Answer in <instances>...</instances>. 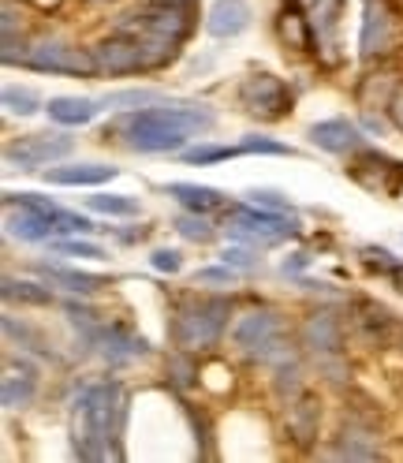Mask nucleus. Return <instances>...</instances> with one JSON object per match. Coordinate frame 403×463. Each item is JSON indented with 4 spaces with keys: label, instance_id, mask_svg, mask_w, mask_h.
I'll return each instance as SVG.
<instances>
[{
    "label": "nucleus",
    "instance_id": "f257e3e1",
    "mask_svg": "<svg viewBox=\"0 0 403 463\" xmlns=\"http://www.w3.org/2000/svg\"><path fill=\"white\" fill-rule=\"evenodd\" d=\"M217 124V112L198 101H164L120 112L112 135L124 138L135 154H183L191 135H206Z\"/></svg>",
    "mask_w": 403,
    "mask_h": 463
},
{
    "label": "nucleus",
    "instance_id": "f03ea898",
    "mask_svg": "<svg viewBox=\"0 0 403 463\" xmlns=\"http://www.w3.org/2000/svg\"><path fill=\"white\" fill-rule=\"evenodd\" d=\"M127 419V392L120 382H94L82 385L71 403V438L79 459H120V449H112L124 433Z\"/></svg>",
    "mask_w": 403,
    "mask_h": 463
},
{
    "label": "nucleus",
    "instance_id": "7ed1b4c3",
    "mask_svg": "<svg viewBox=\"0 0 403 463\" xmlns=\"http://www.w3.org/2000/svg\"><path fill=\"white\" fill-rule=\"evenodd\" d=\"M228 317H232V299L228 296H187L172 314L168 336L180 352H213L228 333Z\"/></svg>",
    "mask_w": 403,
    "mask_h": 463
},
{
    "label": "nucleus",
    "instance_id": "20e7f679",
    "mask_svg": "<svg viewBox=\"0 0 403 463\" xmlns=\"http://www.w3.org/2000/svg\"><path fill=\"white\" fill-rule=\"evenodd\" d=\"M23 68H31L38 75H71V79H94L98 61H94V49H82L68 38H56V34H42L31 38V49H26V61Z\"/></svg>",
    "mask_w": 403,
    "mask_h": 463
},
{
    "label": "nucleus",
    "instance_id": "39448f33",
    "mask_svg": "<svg viewBox=\"0 0 403 463\" xmlns=\"http://www.w3.org/2000/svg\"><path fill=\"white\" fill-rule=\"evenodd\" d=\"M194 15L198 12H180V8H164V5H146L138 12H127L112 23V31L120 34H157V38H172V42H187L194 34Z\"/></svg>",
    "mask_w": 403,
    "mask_h": 463
},
{
    "label": "nucleus",
    "instance_id": "423d86ee",
    "mask_svg": "<svg viewBox=\"0 0 403 463\" xmlns=\"http://www.w3.org/2000/svg\"><path fill=\"white\" fill-rule=\"evenodd\" d=\"M403 34V15L392 0H366L362 5V31H359V56L362 61H381L396 49Z\"/></svg>",
    "mask_w": 403,
    "mask_h": 463
},
{
    "label": "nucleus",
    "instance_id": "0eeeda50",
    "mask_svg": "<svg viewBox=\"0 0 403 463\" xmlns=\"http://www.w3.org/2000/svg\"><path fill=\"white\" fill-rule=\"evenodd\" d=\"M71 150L75 142L68 135H26L5 146V165L8 172H45V165L71 157Z\"/></svg>",
    "mask_w": 403,
    "mask_h": 463
},
{
    "label": "nucleus",
    "instance_id": "6e6552de",
    "mask_svg": "<svg viewBox=\"0 0 403 463\" xmlns=\"http://www.w3.org/2000/svg\"><path fill=\"white\" fill-rule=\"evenodd\" d=\"M239 105L258 120H284L292 112V94H287V86L276 75L254 71L239 82Z\"/></svg>",
    "mask_w": 403,
    "mask_h": 463
},
{
    "label": "nucleus",
    "instance_id": "1a4fd4ad",
    "mask_svg": "<svg viewBox=\"0 0 403 463\" xmlns=\"http://www.w3.org/2000/svg\"><path fill=\"white\" fill-rule=\"evenodd\" d=\"M90 49H94V61H98L101 75L124 79V75H142L146 71V52H142V42L131 38V34L112 31L101 42H94Z\"/></svg>",
    "mask_w": 403,
    "mask_h": 463
},
{
    "label": "nucleus",
    "instance_id": "9d476101",
    "mask_svg": "<svg viewBox=\"0 0 403 463\" xmlns=\"http://www.w3.org/2000/svg\"><path fill=\"white\" fill-rule=\"evenodd\" d=\"M280 333H284V317L273 307H250L239 317H232V326H228V340L243 355H254L258 347H266Z\"/></svg>",
    "mask_w": 403,
    "mask_h": 463
},
{
    "label": "nucleus",
    "instance_id": "9b49d317",
    "mask_svg": "<svg viewBox=\"0 0 403 463\" xmlns=\"http://www.w3.org/2000/svg\"><path fill=\"white\" fill-rule=\"evenodd\" d=\"M86 344H90L108 366H127V363H135L142 355H150V344L142 340L138 333H131L127 326H105L101 322L98 329L86 333Z\"/></svg>",
    "mask_w": 403,
    "mask_h": 463
},
{
    "label": "nucleus",
    "instance_id": "f8f14e48",
    "mask_svg": "<svg viewBox=\"0 0 403 463\" xmlns=\"http://www.w3.org/2000/svg\"><path fill=\"white\" fill-rule=\"evenodd\" d=\"M228 221H232V224H243V228H254V232H262V236H269L273 243L299 236V221H295V213H273V210H262V206H254L250 198H247V202H236V206H228Z\"/></svg>",
    "mask_w": 403,
    "mask_h": 463
},
{
    "label": "nucleus",
    "instance_id": "ddd939ff",
    "mask_svg": "<svg viewBox=\"0 0 403 463\" xmlns=\"http://www.w3.org/2000/svg\"><path fill=\"white\" fill-rule=\"evenodd\" d=\"M299 340L310 355H340L343 344H348V333H343L336 310H314L299 329Z\"/></svg>",
    "mask_w": 403,
    "mask_h": 463
},
{
    "label": "nucleus",
    "instance_id": "4468645a",
    "mask_svg": "<svg viewBox=\"0 0 403 463\" xmlns=\"http://www.w3.org/2000/svg\"><path fill=\"white\" fill-rule=\"evenodd\" d=\"M284 408H287L284 426H287V438H292V445L310 449L314 441H318V433H322V400L314 396L310 389H303L295 400H287Z\"/></svg>",
    "mask_w": 403,
    "mask_h": 463
},
{
    "label": "nucleus",
    "instance_id": "2eb2a0df",
    "mask_svg": "<svg viewBox=\"0 0 403 463\" xmlns=\"http://www.w3.org/2000/svg\"><path fill=\"white\" fill-rule=\"evenodd\" d=\"M120 176V168L98 165V161H75V165H49L42 180L52 187H101Z\"/></svg>",
    "mask_w": 403,
    "mask_h": 463
},
{
    "label": "nucleus",
    "instance_id": "dca6fc26",
    "mask_svg": "<svg viewBox=\"0 0 403 463\" xmlns=\"http://www.w3.org/2000/svg\"><path fill=\"white\" fill-rule=\"evenodd\" d=\"M310 142L325 154H359L366 150V138L359 131V124L343 120V116H333V120H322L310 128Z\"/></svg>",
    "mask_w": 403,
    "mask_h": 463
},
{
    "label": "nucleus",
    "instance_id": "f3484780",
    "mask_svg": "<svg viewBox=\"0 0 403 463\" xmlns=\"http://www.w3.org/2000/svg\"><path fill=\"white\" fill-rule=\"evenodd\" d=\"M38 396V370L31 359H8V373H5V385H0V400H5L8 411H23L31 408Z\"/></svg>",
    "mask_w": 403,
    "mask_h": 463
},
{
    "label": "nucleus",
    "instance_id": "a211bd4d",
    "mask_svg": "<svg viewBox=\"0 0 403 463\" xmlns=\"http://www.w3.org/2000/svg\"><path fill=\"white\" fill-rule=\"evenodd\" d=\"M34 273L52 284V288H64L71 296H94L101 288H108V277L101 273H82V269H71V266H61V262H38Z\"/></svg>",
    "mask_w": 403,
    "mask_h": 463
},
{
    "label": "nucleus",
    "instance_id": "6ab92c4d",
    "mask_svg": "<svg viewBox=\"0 0 403 463\" xmlns=\"http://www.w3.org/2000/svg\"><path fill=\"white\" fill-rule=\"evenodd\" d=\"M250 5L247 0H213L210 12H206V31L220 42L228 38H239L247 26H250Z\"/></svg>",
    "mask_w": 403,
    "mask_h": 463
},
{
    "label": "nucleus",
    "instance_id": "aec40b11",
    "mask_svg": "<svg viewBox=\"0 0 403 463\" xmlns=\"http://www.w3.org/2000/svg\"><path fill=\"white\" fill-rule=\"evenodd\" d=\"M392 329H396V317H392V310H389V307L373 303V299L355 303V333H359L370 347L385 344V340L392 336Z\"/></svg>",
    "mask_w": 403,
    "mask_h": 463
},
{
    "label": "nucleus",
    "instance_id": "412c9836",
    "mask_svg": "<svg viewBox=\"0 0 403 463\" xmlns=\"http://www.w3.org/2000/svg\"><path fill=\"white\" fill-rule=\"evenodd\" d=\"M45 112H49V120L64 128H86L98 120V112H105V105L101 98H49Z\"/></svg>",
    "mask_w": 403,
    "mask_h": 463
},
{
    "label": "nucleus",
    "instance_id": "4be33fe9",
    "mask_svg": "<svg viewBox=\"0 0 403 463\" xmlns=\"http://www.w3.org/2000/svg\"><path fill=\"white\" fill-rule=\"evenodd\" d=\"M5 232L19 243H49L56 236V228L49 217L42 213H31V210H19L15 206H5Z\"/></svg>",
    "mask_w": 403,
    "mask_h": 463
},
{
    "label": "nucleus",
    "instance_id": "5701e85b",
    "mask_svg": "<svg viewBox=\"0 0 403 463\" xmlns=\"http://www.w3.org/2000/svg\"><path fill=\"white\" fill-rule=\"evenodd\" d=\"M164 194L176 198L183 210L191 213H213V210H228V194L217 187H202V184H164Z\"/></svg>",
    "mask_w": 403,
    "mask_h": 463
},
{
    "label": "nucleus",
    "instance_id": "b1692460",
    "mask_svg": "<svg viewBox=\"0 0 403 463\" xmlns=\"http://www.w3.org/2000/svg\"><path fill=\"white\" fill-rule=\"evenodd\" d=\"M336 459H381V449H378V433L362 422H343V433H340V445L333 452Z\"/></svg>",
    "mask_w": 403,
    "mask_h": 463
},
{
    "label": "nucleus",
    "instance_id": "393cba45",
    "mask_svg": "<svg viewBox=\"0 0 403 463\" xmlns=\"http://www.w3.org/2000/svg\"><path fill=\"white\" fill-rule=\"evenodd\" d=\"M276 34L287 49H295V52H310L314 49V23L303 15V8H284L280 19H276Z\"/></svg>",
    "mask_w": 403,
    "mask_h": 463
},
{
    "label": "nucleus",
    "instance_id": "a878e982",
    "mask_svg": "<svg viewBox=\"0 0 403 463\" xmlns=\"http://www.w3.org/2000/svg\"><path fill=\"white\" fill-rule=\"evenodd\" d=\"M164 101H172V98H168V94H161V90H150V86H131V90H112V94H105V98H101V105H105V109H112V112L146 109V105H164Z\"/></svg>",
    "mask_w": 403,
    "mask_h": 463
},
{
    "label": "nucleus",
    "instance_id": "bb28decb",
    "mask_svg": "<svg viewBox=\"0 0 403 463\" xmlns=\"http://www.w3.org/2000/svg\"><path fill=\"white\" fill-rule=\"evenodd\" d=\"M5 299L8 303H23V307H52V284L5 277Z\"/></svg>",
    "mask_w": 403,
    "mask_h": 463
},
{
    "label": "nucleus",
    "instance_id": "cd10ccee",
    "mask_svg": "<svg viewBox=\"0 0 403 463\" xmlns=\"http://www.w3.org/2000/svg\"><path fill=\"white\" fill-rule=\"evenodd\" d=\"M303 389H306V385H303V363H299V359H287V363L273 366V392H276L280 403L295 400Z\"/></svg>",
    "mask_w": 403,
    "mask_h": 463
},
{
    "label": "nucleus",
    "instance_id": "c85d7f7f",
    "mask_svg": "<svg viewBox=\"0 0 403 463\" xmlns=\"http://www.w3.org/2000/svg\"><path fill=\"white\" fill-rule=\"evenodd\" d=\"M86 210H94L101 217H138V198H131V194H94V198H86Z\"/></svg>",
    "mask_w": 403,
    "mask_h": 463
},
{
    "label": "nucleus",
    "instance_id": "c756f323",
    "mask_svg": "<svg viewBox=\"0 0 403 463\" xmlns=\"http://www.w3.org/2000/svg\"><path fill=\"white\" fill-rule=\"evenodd\" d=\"M0 101H5L8 116H34L45 109V101L34 90H26V86H5V90H0Z\"/></svg>",
    "mask_w": 403,
    "mask_h": 463
},
{
    "label": "nucleus",
    "instance_id": "7c9ffc66",
    "mask_svg": "<svg viewBox=\"0 0 403 463\" xmlns=\"http://www.w3.org/2000/svg\"><path fill=\"white\" fill-rule=\"evenodd\" d=\"M176 232L187 243H213V236H217V228L210 224V217L206 213H191V210L176 217Z\"/></svg>",
    "mask_w": 403,
    "mask_h": 463
},
{
    "label": "nucleus",
    "instance_id": "2f4dec72",
    "mask_svg": "<svg viewBox=\"0 0 403 463\" xmlns=\"http://www.w3.org/2000/svg\"><path fill=\"white\" fill-rule=\"evenodd\" d=\"M164 370H168L172 385H180V389H191V385L198 382V363H194V355H191V352H180V347H176V355L164 363Z\"/></svg>",
    "mask_w": 403,
    "mask_h": 463
},
{
    "label": "nucleus",
    "instance_id": "473e14b6",
    "mask_svg": "<svg viewBox=\"0 0 403 463\" xmlns=\"http://www.w3.org/2000/svg\"><path fill=\"white\" fill-rule=\"evenodd\" d=\"M52 254H64V258H90V262H105V247H98V243H90V240H79V236H71V240H52Z\"/></svg>",
    "mask_w": 403,
    "mask_h": 463
},
{
    "label": "nucleus",
    "instance_id": "72a5a7b5",
    "mask_svg": "<svg viewBox=\"0 0 403 463\" xmlns=\"http://www.w3.org/2000/svg\"><path fill=\"white\" fill-rule=\"evenodd\" d=\"M187 165H217V161H228V157H243V146H194V150H183L180 154Z\"/></svg>",
    "mask_w": 403,
    "mask_h": 463
},
{
    "label": "nucleus",
    "instance_id": "f704fd0d",
    "mask_svg": "<svg viewBox=\"0 0 403 463\" xmlns=\"http://www.w3.org/2000/svg\"><path fill=\"white\" fill-rule=\"evenodd\" d=\"M5 336H8V340H15L19 347H26V352H45V347H42V333L26 326L23 317L15 322L12 314H5Z\"/></svg>",
    "mask_w": 403,
    "mask_h": 463
},
{
    "label": "nucleus",
    "instance_id": "c9c22d12",
    "mask_svg": "<svg viewBox=\"0 0 403 463\" xmlns=\"http://www.w3.org/2000/svg\"><path fill=\"white\" fill-rule=\"evenodd\" d=\"M220 262L232 266V269H239V273H254L258 266H262V258H258V247L239 243V247H224V250H220Z\"/></svg>",
    "mask_w": 403,
    "mask_h": 463
},
{
    "label": "nucleus",
    "instance_id": "e433bc0d",
    "mask_svg": "<svg viewBox=\"0 0 403 463\" xmlns=\"http://www.w3.org/2000/svg\"><path fill=\"white\" fill-rule=\"evenodd\" d=\"M243 154H266V157H295V150L287 142H276V138H266V135H247L243 142Z\"/></svg>",
    "mask_w": 403,
    "mask_h": 463
},
{
    "label": "nucleus",
    "instance_id": "4c0bfd02",
    "mask_svg": "<svg viewBox=\"0 0 403 463\" xmlns=\"http://www.w3.org/2000/svg\"><path fill=\"white\" fill-rule=\"evenodd\" d=\"M239 280V269H232V266H210V269H198L194 273V288L202 284V288H232Z\"/></svg>",
    "mask_w": 403,
    "mask_h": 463
},
{
    "label": "nucleus",
    "instance_id": "58836bf2",
    "mask_svg": "<svg viewBox=\"0 0 403 463\" xmlns=\"http://www.w3.org/2000/svg\"><path fill=\"white\" fill-rule=\"evenodd\" d=\"M247 198L254 202V206H262V210H273V213H295L292 198H284L280 191H269V187H254V191H247Z\"/></svg>",
    "mask_w": 403,
    "mask_h": 463
},
{
    "label": "nucleus",
    "instance_id": "ea45409f",
    "mask_svg": "<svg viewBox=\"0 0 403 463\" xmlns=\"http://www.w3.org/2000/svg\"><path fill=\"white\" fill-rule=\"evenodd\" d=\"M64 314L71 317V326H79V329H82V336L101 326L98 310H94V307H86V303H79V299H64Z\"/></svg>",
    "mask_w": 403,
    "mask_h": 463
},
{
    "label": "nucleus",
    "instance_id": "a19ab883",
    "mask_svg": "<svg viewBox=\"0 0 403 463\" xmlns=\"http://www.w3.org/2000/svg\"><path fill=\"white\" fill-rule=\"evenodd\" d=\"M150 266H154L157 273L176 277V273L183 269V254H180V250H168V247H157V250L150 254Z\"/></svg>",
    "mask_w": 403,
    "mask_h": 463
},
{
    "label": "nucleus",
    "instance_id": "79ce46f5",
    "mask_svg": "<svg viewBox=\"0 0 403 463\" xmlns=\"http://www.w3.org/2000/svg\"><path fill=\"white\" fill-rule=\"evenodd\" d=\"M26 49H31V38H26V34L15 38V31H12V34H5V52H0V56H5V64H23Z\"/></svg>",
    "mask_w": 403,
    "mask_h": 463
},
{
    "label": "nucleus",
    "instance_id": "37998d69",
    "mask_svg": "<svg viewBox=\"0 0 403 463\" xmlns=\"http://www.w3.org/2000/svg\"><path fill=\"white\" fill-rule=\"evenodd\" d=\"M359 254L366 258V266H378V269H389V273H392V269L399 266V262H396V258H392V254H389L385 247H362Z\"/></svg>",
    "mask_w": 403,
    "mask_h": 463
},
{
    "label": "nucleus",
    "instance_id": "c03bdc74",
    "mask_svg": "<svg viewBox=\"0 0 403 463\" xmlns=\"http://www.w3.org/2000/svg\"><path fill=\"white\" fill-rule=\"evenodd\" d=\"M306 266H310V258H306L303 250H295V254H287L284 262H280V273H284V277H299Z\"/></svg>",
    "mask_w": 403,
    "mask_h": 463
},
{
    "label": "nucleus",
    "instance_id": "a18cd8bd",
    "mask_svg": "<svg viewBox=\"0 0 403 463\" xmlns=\"http://www.w3.org/2000/svg\"><path fill=\"white\" fill-rule=\"evenodd\" d=\"M389 116H392V124L403 131V82L392 86V98H389Z\"/></svg>",
    "mask_w": 403,
    "mask_h": 463
},
{
    "label": "nucleus",
    "instance_id": "49530a36",
    "mask_svg": "<svg viewBox=\"0 0 403 463\" xmlns=\"http://www.w3.org/2000/svg\"><path fill=\"white\" fill-rule=\"evenodd\" d=\"M150 5H164V8H180V12H198V0H150Z\"/></svg>",
    "mask_w": 403,
    "mask_h": 463
},
{
    "label": "nucleus",
    "instance_id": "de8ad7c7",
    "mask_svg": "<svg viewBox=\"0 0 403 463\" xmlns=\"http://www.w3.org/2000/svg\"><path fill=\"white\" fill-rule=\"evenodd\" d=\"M362 128H366V131H373V135H385V124H381L373 112H366V116H362Z\"/></svg>",
    "mask_w": 403,
    "mask_h": 463
},
{
    "label": "nucleus",
    "instance_id": "09e8293b",
    "mask_svg": "<svg viewBox=\"0 0 403 463\" xmlns=\"http://www.w3.org/2000/svg\"><path fill=\"white\" fill-rule=\"evenodd\" d=\"M61 5H64V0H34L38 12H52V8H61Z\"/></svg>",
    "mask_w": 403,
    "mask_h": 463
},
{
    "label": "nucleus",
    "instance_id": "8fccbe9b",
    "mask_svg": "<svg viewBox=\"0 0 403 463\" xmlns=\"http://www.w3.org/2000/svg\"><path fill=\"white\" fill-rule=\"evenodd\" d=\"M299 5H303V8H314V5H318V0H299Z\"/></svg>",
    "mask_w": 403,
    "mask_h": 463
},
{
    "label": "nucleus",
    "instance_id": "3c124183",
    "mask_svg": "<svg viewBox=\"0 0 403 463\" xmlns=\"http://www.w3.org/2000/svg\"><path fill=\"white\" fill-rule=\"evenodd\" d=\"M90 5H117V0H90Z\"/></svg>",
    "mask_w": 403,
    "mask_h": 463
},
{
    "label": "nucleus",
    "instance_id": "603ef678",
    "mask_svg": "<svg viewBox=\"0 0 403 463\" xmlns=\"http://www.w3.org/2000/svg\"><path fill=\"white\" fill-rule=\"evenodd\" d=\"M399 344H403V333H399Z\"/></svg>",
    "mask_w": 403,
    "mask_h": 463
}]
</instances>
